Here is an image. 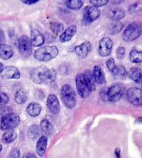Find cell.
Returning a JSON list of instances; mask_svg holds the SVG:
<instances>
[{"label": "cell", "mask_w": 142, "mask_h": 158, "mask_svg": "<svg viewBox=\"0 0 142 158\" xmlns=\"http://www.w3.org/2000/svg\"><path fill=\"white\" fill-rule=\"evenodd\" d=\"M137 121H139V122H141V123H142V118H139L137 119Z\"/></svg>", "instance_id": "obj_46"}, {"label": "cell", "mask_w": 142, "mask_h": 158, "mask_svg": "<svg viewBox=\"0 0 142 158\" xmlns=\"http://www.w3.org/2000/svg\"><path fill=\"white\" fill-rule=\"evenodd\" d=\"M17 137V134L13 130H8L2 136V142L4 143H10L14 141Z\"/></svg>", "instance_id": "obj_29"}, {"label": "cell", "mask_w": 142, "mask_h": 158, "mask_svg": "<svg viewBox=\"0 0 142 158\" xmlns=\"http://www.w3.org/2000/svg\"><path fill=\"white\" fill-rule=\"evenodd\" d=\"M47 107L52 114H57L60 111V104L59 99L54 94H50L47 98Z\"/></svg>", "instance_id": "obj_13"}, {"label": "cell", "mask_w": 142, "mask_h": 158, "mask_svg": "<svg viewBox=\"0 0 142 158\" xmlns=\"http://www.w3.org/2000/svg\"><path fill=\"white\" fill-rule=\"evenodd\" d=\"M125 54V49L124 47L120 46L116 49V57L118 59H122Z\"/></svg>", "instance_id": "obj_38"}, {"label": "cell", "mask_w": 142, "mask_h": 158, "mask_svg": "<svg viewBox=\"0 0 142 158\" xmlns=\"http://www.w3.org/2000/svg\"><path fill=\"white\" fill-rule=\"evenodd\" d=\"M4 69V66L3 65V64L0 63V74H1L2 72L3 71V70Z\"/></svg>", "instance_id": "obj_44"}, {"label": "cell", "mask_w": 142, "mask_h": 158, "mask_svg": "<svg viewBox=\"0 0 142 158\" xmlns=\"http://www.w3.org/2000/svg\"><path fill=\"white\" fill-rule=\"evenodd\" d=\"M91 50V45L89 41L84 42L75 48V52L79 58L80 59L86 58Z\"/></svg>", "instance_id": "obj_14"}, {"label": "cell", "mask_w": 142, "mask_h": 158, "mask_svg": "<svg viewBox=\"0 0 142 158\" xmlns=\"http://www.w3.org/2000/svg\"><path fill=\"white\" fill-rule=\"evenodd\" d=\"M77 26L75 25V24H73V25L68 27V28L60 35L59 40L61 43H66L70 41V40L73 39V36L76 34V33H77Z\"/></svg>", "instance_id": "obj_16"}, {"label": "cell", "mask_w": 142, "mask_h": 158, "mask_svg": "<svg viewBox=\"0 0 142 158\" xmlns=\"http://www.w3.org/2000/svg\"><path fill=\"white\" fill-rule=\"evenodd\" d=\"M113 48V42L110 38L104 37L100 40L98 46V52L102 57L110 55Z\"/></svg>", "instance_id": "obj_10"}, {"label": "cell", "mask_w": 142, "mask_h": 158, "mask_svg": "<svg viewBox=\"0 0 142 158\" xmlns=\"http://www.w3.org/2000/svg\"><path fill=\"white\" fill-rule=\"evenodd\" d=\"M40 130L45 135H51L52 132L53 131V126L51 124L50 121H48V120L44 119L40 122Z\"/></svg>", "instance_id": "obj_30"}, {"label": "cell", "mask_w": 142, "mask_h": 158, "mask_svg": "<svg viewBox=\"0 0 142 158\" xmlns=\"http://www.w3.org/2000/svg\"><path fill=\"white\" fill-rule=\"evenodd\" d=\"M55 70L46 66L36 67L30 73V77L34 83L38 84H50L55 81L56 78Z\"/></svg>", "instance_id": "obj_1"}, {"label": "cell", "mask_w": 142, "mask_h": 158, "mask_svg": "<svg viewBox=\"0 0 142 158\" xmlns=\"http://www.w3.org/2000/svg\"><path fill=\"white\" fill-rule=\"evenodd\" d=\"M48 146V138L45 136H41L39 140L37 141L36 147V151L37 154L40 157H42L44 155L46 148Z\"/></svg>", "instance_id": "obj_20"}, {"label": "cell", "mask_w": 142, "mask_h": 158, "mask_svg": "<svg viewBox=\"0 0 142 158\" xmlns=\"http://www.w3.org/2000/svg\"><path fill=\"white\" fill-rule=\"evenodd\" d=\"M0 75L3 80H12V79L18 80L21 77L20 71L15 66L5 67Z\"/></svg>", "instance_id": "obj_12"}, {"label": "cell", "mask_w": 142, "mask_h": 158, "mask_svg": "<svg viewBox=\"0 0 142 158\" xmlns=\"http://www.w3.org/2000/svg\"><path fill=\"white\" fill-rule=\"evenodd\" d=\"M75 85L77 91L80 96L82 98H86L90 95L89 87L86 80L85 75L83 73H80L75 77Z\"/></svg>", "instance_id": "obj_7"}, {"label": "cell", "mask_w": 142, "mask_h": 158, "mask_svg": "<svg viewBox=\"0 0 142 158\" xmlns=\"http://www.w3.org/2000/svg\"><path fill=\"white\" fill-rule=\"evenodd\" d=\"M8 158H20V151L18 148H13L8 156Z\"/></svg>", "instance_id": "obj_37"}, {"label": "cell", "mask_w": 142, "mask_h": 158, "mask_svg": "<svg viewBox=\"0 0 142 158\" xmlns=\"http://www.w3.org/2000/svg\"><path fill=\"white\" fill-rule=\"evenodd\" d=\"M31 43L34 47H40L45 43V39L43 34L38 29H34L31 32Z\"/></svg>", "instance_id": "obj_17"}, {"label": "cell", "mask_w": 142, "mask_h": 158, "mask_svg": "<svg viewBox=\"0 0 142 158\" xmlns=\"http://www.w3.org/2000/svg\"><path fill=\"white\" fill-rule=\"evenodd\" d=\"M112 2L113 3H115L114 4H121L122 2H123V1H113Z\"/></svg>", "instance_id": "obj_45"}, {"label": "cell", "mask_w": 142, "mask_h": 158, "mask_svg": "<svg viewBox=\"0 0 142 158\" xmlns=\"http://www.w3.org/2000/svg\"><path fill=\"white\" fill-rule=\"evenodd\" d=\"M107 17L114 21H119L123 19L125 16V11L120 7L111 8L106 13Z\"/></svg>", "instance_id": "obj_15"}, {"label": "cell", "mask_w": 142, "mask_h": 158, "mask_svg": "<svg viewBox=\"0 0 142 158\" xmlns=\"http://www.w3.org/2000/svg\"><path fill=\"white\" fill-rule=\"evenodd\" d=\"M13 50L10 45L6 44H0V59L8 60L13 55Z\"/></svg>", "instance_id": "obj_22"}, {"label": "cell", "mask_w": 142, "mask_h": 158, "mask_svg": "<svg viewBox=\"0 0 142 158\" xmlns=\"http://www.w3.org/2000/svg\"><path fill=\"white\" fill-rule=\"evenodd\" d=\"M9 98L4 92L0 91V107L4 106L9 102Z\"/></svg>", "instance_id": "obj_36"}, {"label": "cell", "mask_w": 142, "mask_h": 158, "mask_svg": "<svg viewBox=\"0 0 142 158\" xmlns=\"http://www.w3.org/2000/svg\"><path fill=\"white\" fill-rule=\"evenodd\" d=\"M115 155L116 158H121V149L117 148L115 150Z\"/></svg>", "instance_id": "obj_42"}, {"label": "cell", "mask_w": 142, "mask_h": 158, "mask_svg": "<svg viewBox=\"0 0 142 158\" xmlns=\"http://www.w3.org/2000/svg\"><path fill=\"white\" fill-rule=\"evenodd\" d=\"M84 5V1L81 0H68L65 2V6L68 9L76 10L80 9Z\"/></svg>", "instance_id": "obj_28"}, {"label": "cell", "mask_w": 142, "mask_h": 158, "mask_svg": "<svg viewBox=\"0 0 142 158\" xmlns=\"http://www.w3.org/2000/svg\"><path fill=\"white\" fill-rule=\"evenodd\" d=\"M130 60L134 64H139L142 62V51H139L134 48L129 54Z\"/></svg>", "instance_id": "obj_26"}, {"label": "cell", "mask_w": 142, "mask_h": 158, "mask_svg": "<svg viewBox=\"0 0 142 158\" xmlns=\"http://www.w3.org/2000/svg\"><path fill=\"white\" fill-rule=\"evenodd\" d=\"M106 67H107L108 70H110V71H111V70L114 69V66H116L115 61H114V59L113 58L109 59L107 61H106Z\"/></svg>", "instance_id": "obj_39"}, {"label": "cell", "mask_w": 142, "mask_h": 158, "mask_svg": "<svg viewBox=\"0 0 142 158\" xmlns=\"http://www.w3.org/2000/svg\"><path fill=\"white\" fill-rule=\"evenodd\" d=\"M41 106L38 102H31L27 106L26 109L27 113L29 114L30 116L36 117L38 116L41 112Z\"/></svg>", "instance_id": "obj_23"}, {"label": "cell", "mask_w": 142, "mask_h": 158, "mask_svg": "<svg viewBox=\"0 0 142 158\" xmlns=\"http://www.w3.org/2000/svg\"><path fill=\"white\" fill-rule=\"evenodd\" d=\"M59 54V50L55 45L43 46L36 50L34 54V58L38 61L48 62L56 58Z\"/></svg>", "instance_id": "obj_2"}, {"label": "cell", "mask_w": 142, "mask_h": 158, "mask_svg": "<svg viewBox=\"0 0 142 158\" xmlns=\"http://www.w3.org/2000/svg\"><path fill=\"white\" fill-rule=\"evenodd\" d=\"M41 131H40V127L38 125H31V126L29 127L28 132H27V135L28 137L33 140L37 139L38 138H40L41 136Z\"/></svg>", "instance_id": "obj_24"}, {"label": "cell", "mask_w": 142, "mask_h": 158, "mask_svg": "<svg viewBox=\"0 0 142 158\" xmlns=\"http://www.w3.org/2000/svg\"><path fill=\"white\" fill-rule=\"evenodd\" d=\"M142 34V23L139 21L132 22L124 30L122 38L125 42H132Z\"/></svg>", "instance_id": "obj_3"}, {"label": "cell", "mask_w": 142, "mask_h": 158, "mask_svg": "<svg viewBox=\"0 0 142 158\" xmlns=\"http://www.w3.org/2000/svg\"><path fill=\"white\" fill-rule=\"evenodd\" d=\"M111 75L113 77L116 79V80H125L127 76V70L125 68L121 65H118V66H114V69L111 70Z\"/></svg>", "instance_id": "obj_19"}, {"label": "cell", "mask_w": 142, "mask_h": 158, "mask_svg": "<svg viewBox=\"0 0 142 158\" xmlns=\"http://www.w3.org/2000/svg\"><path fill=\"white\" fill-rule=\"evenodd\" d=\"M125 87L122 83H116L111 85L106 92V97L111 102L119 101L123 97Z\"/></svg>", "instance_id": "obj_5"}, {"label": "cell", "mask_w": 142, "mask_h": 158, "mask_svg": "<svg viewBox=\"0 0 142 158\" xmlns=\"http://www.w3.org/2000/svg\"><path fill=\"white\" fill-rule=\"evenodd\" d=\"M29 98L28 92L24 89H20L15 93V100L19 105H23L25 103Z\"/></svg>", "instance_id": "obj_25"}, {"label": "cell", "mask_w": 142, "mask_h": 158, "mask_svg": "<svg viewBox=\"0 0 142 158\" xmlns=\"http://www.w3.org/2000/svg\"><path fill=\"white\" fill-rule=\"evenodd\" d=\"M126 97L128 101L132 105H142V89L132 87L127 91Z\"/></svg>", "instance_id": "obj_9"}, {"label": "cell", "mask_w": 142, "mask_h": 158, "mask_svg": "<svg viewBox=\"0 0 142 158\" xmlns=\"http://www.w3.org/2000/svg\"><path fill=\"white\" fill-rule=\"evenodd\" d=\"M23 158H36V156L34 154L31 153V152H29V153H27L24 155Z\"/></svg>", "instance_id": "obj_41"}, {"label": "cell", "mask_w": 142, "mask_h": 158, "mask_svg": "<svg viewBox=\"0 0 142 158\" xmlns=\"http://www.w3.org/2000/svg\"><path fill=\"white\" fill-rule=\"evenodd\" d=\"M5 40V36L4 32L2 31H0V43L4 42Z\"/></svg>", "instance_id": "obj_43"}, {"label": "cell", "mask_w": 142, "mask_h": 158, "mask_svg": "<svg viewBox=\"0 0 142 158\" xmlns=\"http://www.w3.org/2000/svg\"><path fill=\"white\" fill-rule=\"evenodd\" d=\"M20 122V117L15 113H10L4 117L0 121V129L4 131L12 130L18 126Z\"/></svg>", "instance_id": "obj_6"}, {"label": "cell", "mask_w": 142, "mask_h": 158, "mask_svg": "<svg viewBox=\"0 0 142 158\" xmlns=\"http://www.w3.org/2000/svg\"><path fill=\"white\" fill-rule=\"evenodd\" d=\"M10 113H13V110L11 107H6V106H4V107H0V121L1 120L7 116L8 114Z\"/></svg>", "instance_id": "obj_34"}, {"label": "cell", "mask_w": 142, "mask_h": 158, "mask_svg": "<svg viewBox=\"0 0 142 158\" xmlns=\"http://www.w3.org/2000/svg\"><path fill=\"white\" fill-rule=\"evenodd\" d=\"M39 0H23L22 2L24 4H25L27 5H31V4H36L39 2Z\"/></svg>", "instance_id": "obj_40"}, {"label": "cell", "mask_w": 142, "mask_h": 158, "mask_svg": "<svg viewBox=\"0 0 142 158\" xmlns=\"http://www.w3.org/2000/svg\"><path fill=\"white\" fill-rule=\"evenodd\" d=\"M18 50L22 56L28 57L32 52V45L29 38L27 35H23L18 39Z\"/></svg>", "instance_id": "obj_8"}, {"label": "cell", "mask_w": 142, "mask_h": 158, "mask_svg": "<svg viewBox=\"0 0 142 158\" xmlns=\"http://www.w3.org/2000/svg\"><path fill=\"white\" fill-rule=\"evenodd\" d=\"M100 10L95 6H86L84 10L83 22L90 24L100 17Z\"/></svg>", "instance_id": "obj_11"}, {"label": "cell", "mask_w": 142, "mask_h": 158, "mask_svg": "<svg viewBox=\"0 0 142 158\" xmlns=\"http://www.w3.org/2000/svg\"><path fill=\"white\" fill-rule=\"evenodd\" d=\"M84 75H85L86 80L87 81V84H88L90 91H94L95 90V80L94 78L93 77V75L89 71H87L86 73H84Z\"/></svg>", "instance_id": "obj_32"}, {"label": "cell", "mask_w": 142, "mask_h": 158, "mask_svg": "<svg viewBox=\"0 0 142 158\" xmlns=\"http://www.w3.org/2000/svg\"><path fill=\"white\" fill-rule=\"evenodd\" d=\"M92 75L94 78L95 81L98 84H103L106 83V78L105 73L103 72L102 68L99 66H95L93 69Z\"/></svg>", "instance_id": "obj_18"}, {"label": "cell", "mask_w": 142, "mask_h": 158, "mask_svg": "<svg viewBox=\"0 0 142 158\" xmlns=\"http://www.w3.org/2000/svg\"><path fill=\"white\" fill-rule=\"evenodd\" d=\"M61 98L65 107L72 109L76 105V94L74 89L69 84H64L61 89Z\"/></svg>", "instance_id": "obj_4"}, {"label": "cell", "mask_w": 142, "mask_h": 158, "mask_svg": "<svg viewBox=\"0 0 142 158\" xmlns=\"http://www.w3.org/2000/svg\"><path fill=\"white\" fill-rule=\"evenodd\" d=\"M123 24L120 21H114L109 27V32L110 34H116L122 31L123 29Z\"/></svg>", "instance_id": "obj_27"}, {"label": "cell", "mask_w": 142, "mask_h": 158, "mask_svg": "<svg viewBox=\"0 0 142 158\" xmlns=\"http://www.w3.org/2000/svg\"><path fill=\"white\" fill-rule=\"evenodd\" d=\"M129 77L135 82L142 84V70L140 68H131L129 72Z\"/></svg>", "instance_id": "obj_21"}, {"label": "cell", "mask_w": 142, "mask_h": 158, "mask_svg": "<svg viewBox=\"0 0 142 158\" xmlns=\"http://www.w3.org/2000/svg\"><path fill=\"white\" fill-rule=\"evenodd\" d=\"M2 146L1 144H0V152L2 151Z\"/></svg>", "instance_id": "obj_47"}, {"label": "cell", "mask_w": 142, "mask_h": 158, "mask_svg": "<svg viewBox=\"0 0 142 158\" xmlns=\"http://www.w3.org/2000/svg\"><path fill=\"white\" fill-rule=\"evenodd\" d=\"M50 29L54 34H58L64 31V25L61 23L57 21H52L50 23Z\"/></svg>", "instance_id": "obj_31"}, {"label": "cell", "mask_w": 142, "mask_h": 158, "mask_svg": "<svg viewBox=\"0 0 142 158\" xmlns=\"http://www.w3.org/2000/svg\"><path fill=\"white\" fill-rule=\"evenodd\" d=\"M90 3H91L93 6L98 8L103 6H105L108 4V0H90Z\"/></svg>", "instance_id": "obj_35"}, {"label": "cell", "mask_w": 142, "mask_h": 158, "mask_svg": "<svg viewBox=\"0 0 142 158\" xmlns=\"http://www.w3.org/2000/svg\"><path fill=\"white\" fill-rule=\"evenodd\" d=\"M129 12L132 14H137L142 13V4L141 3H134L129 6Z\"/></svg>", "instance_id": "obj_33"}]
</instances>
